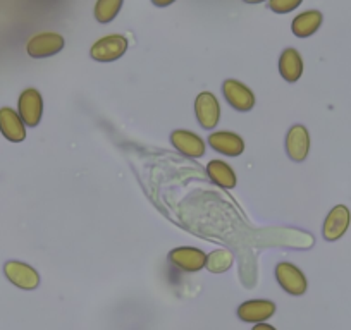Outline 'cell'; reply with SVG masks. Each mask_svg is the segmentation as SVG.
Masks as SVG:
<instances>
[{
    "instance_id": "cell-8",
    "label": "cell",
    "mask_w": 351,
    "mask_h": 330,
    "mask_svg": "<svg viewBox=\"0 0 351 330\" xmlns=\"http://www.w3.org/2000/svg\"><path fill=\"white\" fill-rule=\"evenodd\" d=\"M169 260L172 265L184 272H198L205 267L207 264V255L198 248H190V246H183V248H176L169 253Z\"/></svg>"
},
{
    "instance_id": "cell-16",
    "label": "cell",
    "mask_w": 351,
    "mask_h": 330,
    "mask_svg": "<svg viewBox=\"0 0 351 330\" xmlns=\"http://www.w3.org/2000/svg\"><path fill=\"white\" fill-rule=\"evenodd\" d=\"M320 25H322V14L319 11H305L293 19V35L298 38H308L313 33H317Z\"/></svg>"
},
{
    "instance_id": "cell-22",
    "label": "cell",
    "mask_w": 351,
    "mask_h": 330,
    "mask_svg": "<svg viewBox=\"0 0 351 330\" xmlns=\"http://www.w3.org/2000/svg\"><path fill=\"white\" fill-rule=\"evenodd\" d=\"M252 330H276V329L272 325H269V323H256Z\"/></svg>"
},
{
    "instance_id": "cell-5",
    "label": "cell",
    "mask_w": 351,
    "mask_h": 330,
    "mask_svg": "<svg viewBox=\"0 0 351 330\" xmlns=\"http://www.w3.org/2000/svg\"><path fill=\"white\" fill-rule=\"evenodd\" d=\"M276 279H278L279 285L285 289L286 292L293 296H302L306 291V279L303 272L298 267H295L289 262H281L276 267Z\"/></svg>"
},
{
    "instance_id": "cell-7",
    "label": "cell",
    "mask_w": 351,
    "mask_h": 330,
    "mask_svg": "<svg viewBox=\"0 0 351 330\" xmlns=\"http://www.w3.org/2000/svg\"><path fill=\"white\" fill-rule=\"evenodd\" d=\"M4 274L16 288L25 289V291H32L36 289L40 284V275L29 265L23 264V262H8L4 265Z\"/></svg>"
},
{
    "instance_id": "cell-13",
    "label": "cell",
    "mask_w": 351,
    "mask_h": 330,
    "mask_svg": "<svg viewBox=\"0 0 351 330\" xmlns=\"http://www.w3.org/2000/svg\"><path fill=\"white\" fill-rule=\"evenodd\" d=\"M208 143L215 151L228 157H239L245 151V141L239 134L231 131H217L208 136Z\"/></svg>"
},
{
    "instance_id": "cell-2",
    "label": "cell",
    "mask_w": 351,
    "mask_h": 330,
    "mask_svg": "<svg viewBox=\"0 0 351 330\" xmlns=\"http://www.w3.org/2000/svg\"><path fill=\"white\" fill-rule=\"evenodd\" d=\"M195 114L204 129H214L221 119V105L214 93L202 92L195 100Z\"/></svg>"
},
{
    "instance_id": "cell-6",
    "label": "cell",
    "mask_w": 351,
    "mask_h": 330,
    "mask_svg": "<svg viewBox=\"0 0 351 330\" xmlns=\"http://www.w3.org/2000/svg\"><path fill=\"white\" fill-rule=\"evenodd\" d=\"M350 208H348L346 205H336V207L327 214L326 222H324V239H326V241H337V239H341L346 234L348 227H350Z\"/></svg>"
},
{
    "instance_id": "cell-23",
    "label": "cell",
    "mask_w": 351,
    "mask_h": 330,
    "mask_svg": "<svg viewBox=\"0 0 351 330\" xmlns=\"http://www.w3.org/2000/svg\"><path fill=\"white\" fill-rule=\"evenodd\" d=\"M246 4H260V2H265V0H243Z\"/></svg>"
},
{
    "instance_id": "cell-19",
    "label": "cell",
    "mask_w": 351,
    "mask_h": 330,
    "mask_svg": "<svg viewBox=\"0 0 351 330\" xmlns=\"http://www.w3.org/2000/svg\"><path fill=\"white\" fill-rule=\"evenodd\" d=\"M234 257L229 250H215L210 255H207V264L205 267L212 272V274H222L228 272L232 267Z\"/></svg>"
},
{
    "instance_id": "cell-11",
    "label": "cell",
    "mask_w": 351,
    "mask_h": 330,
    "mask_svg": "<svg viewBox=\"0 0 351 330\" xmlns=\"http://www.w3.org/2000/svg\"><path fill=\"white\" fill-rule=\"evenodd\" d=\"M171 141L178 151L190 158H200L205 155V141L193 131L178 129L171 134Z\"/></svg>"
},
{
    "instance_id": "cell-17",
    "label": "cell",
    "mask_w": 351,
    "mask_h": 330,
    "mask_svg": "<svg viewBox=\"0 0 351 330\" xmlns=\"http://www.w3.org/2000/svg\"><path fill=\"white\" fill-rule=\"evenodd\" d=\"M207 176L214 181L217 186L224 188V190H232L236 186V174L231 169V165H228L222 160H210L207 165Z\"/></svg>"
},
{
    "instance_id": "cell-1",
    "label": "cell",
    "mask_w": 351,
    "mask_h": 330,
    "mask_svg": "<svg viewBox=\"0 0 351 330\" xmlns=\"http://www.w3.org/2000/svg\"><path fill=\"white\" fill-rule=\"evenodd\" d=\"M128 50V40L121 35H109L93 43L90 55L97 62H114Z\"/></svg>"
},
{
    "instance_id": "cell-15",
    "label": "cell",
    "mask_w": 351,
    "mask_h": 330,
    "mask_svg": "<svg viewBox=\"0 0 351 330\" xmlns=\"http://www.w3.org/2000/svg\"><path fill=\"white\" fill-rule=\"evenodd\" d=\"M279 73L288 83H296L303 74V59L298 50L286 49L279 59Z\"/></svg>"
},
{
    "instance_id": "cell-3",
    "label": "cell",
    "mask_w": 351,
    "mask_h": 330,
    "mask_svg": "<svg viewBox=\"0 0 351 330\" xmlns=\"http://www.w3.org/2000/svg\"><path fill=\"white\" fill-rule=\"evenodd\" d=\"M222 93L229 105L238 112H248L255 107V95L248 86H245L241 81L226 79L222 85Z\"/></svg>"
},
{
    "instance_id": "cell-10",
    "label": "cell",
    "mask_w": 351,
    "mask_h": 330,
    "mask_svg": "<svg viewBox=\"0 0 351 330\" xmlns=\"http://www.w3.org/2000/svg\"><path fill=\"white\" fill-rule=\"evenodd\" d=\"M286 151L295 162H303L310 151V134L303 124H295L286 134Z\"/></svg>"
},
{
    "instance_id": "cell-21",
    "label": "cell",
    "mask_w": 351,
    "mask_h": 330,
    "mask_svg": "<svg viewBox=\"0 0 351 330\" xmlns=\"http://www.w3.org/2000/svg\"><path fill=\"white\" fill-rule=\"evenodd\" d=\"M152 2H154V5H157V8H167V5H171L176 0H152Z\"/></svg>"
},
{
    "instance_id": "cell-4",
    "label": "cell",
    "mask_w": 351,
    "mask_h": 330,
    "mask_svg": "<svg viewBox=\"0 0 351 330\" xmlns=\"http://www.w3.org/2000/svg\"><path fill=\"white\" fill-rule=\"evenodd\" d=\"M18 110L19 116H21L23 123L29 127L38 126L40 120H42L43 114V100L40 95L38 90L28 88L21 93L18 102Z\"/></svg>"
},
{
    "instance_id": "cell-14",
    "label": "cell",
    "mask_w": 351,
    "mask_h": 330,
    "mask_svg": "<svg viewBox=\"0 0 351 330\" xmlns=\"http://www.w3.org/2000/svg\"><path fill=\"white\" fill-rule=\"evenodd\" d=\"M276 312V305L267 299H252V301L243 303L238 308V316L243 322L258 323L263 320L271 318Z\"/></svg>"
},
{
    "instance_id": "cell-9",
    "label": "cell",
    "mask_w": 351,
    "mask_h": 330,
    "mask_svg": "<svg viewBox=\"0 0 351 330\" xmlns=\"http://www.w3.org/2000/svg\"><path fill=\"white\" fill-rule=\"evenodd\" d=\"M64 49V38L59 33H40L28 42V53L33 59H45Z\"/></svg>"
},
{
    "instance_id": "cell-18",
    "label": "cell",
    "mask_w": 351,
    "mask_h": 330,
    "mask_svg": "<svg viewBox=\"0 0 351 330\" xmlns=\"http://www.w3.org/2000/svg\"><path fill=\"white\" fill-rule=\"evenodd\" d=\"M124 0H97L95 4V19L102 25H107V23L114 21L116 16L119 14L121 8H123Z\"/></svg>"
},
{
    "instance_id": "cell-20",
    "label": "cell",
    "mask_w": 351,
    "mask_h": 330,
    "mask_svg": "<svg viewBox=\"0 0 351 330\" xmlns=\"http://www.w3.org/2000/svg\"><path fill=\"white\" fill-rule=\"evenodd\" d=\"M302 2L303 0H269V8H271L272 12H276V14H288V12L300 8Z\"/></svg>"
},
{
    "instance_id": "cell-12",
    "label": "cell",
    "mask_w": 351,
    "mask_h": 330,
    "mask_svg": "<svg viewBox=\"0 0 351 330\" xmlns=\"http://www.w3.org/2000/svg\"><path fill=\"white\" fill-rule=\"evenodd\" d=\"M26 124L23 123L21 116L9 107L0 109V133L4 134L5 140L12 143H21L26 138Z\"/></svg>"
}]
</instances>
